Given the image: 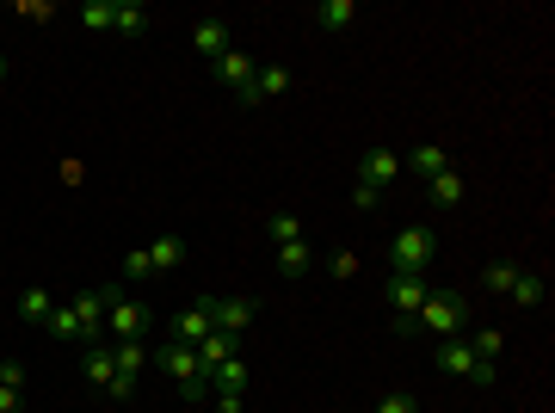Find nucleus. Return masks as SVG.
Masks as SVG:
<instances>
[{
    "mask_svg": "<svg viewBox=\"0 0 555 413\" xmlns=\"http://www.w3.org/2000/svg\"><path fill=\"white\" fill-rule=\"evenodd\" d=\"M469 321V296L463 290H432L420 315H414V333H438V340H451V333H463Z\"/></svg>",
    "mask_w": 555,
    "mask_h": 413,
    "instance_id": "nucleus-1",
    "label": "nucleus"
},
{
    "mask_svg": "<svg viewBox=\"0 0 555 413\" xmlns=\"http://www.w3.org/2000/svg\"><path fill=\"white\" fill-rule=\"evenodd\" d=\"M438 259V235L426 229V222H414V229H401L395 241H389V266L395 272H414V278H426V266Z\"/></svg>",
    "mask_w": 555,
    "mask_h": 413,
    "instance_id": "nucleus-2",
    "label": "nucleus"
},
{
    "mask_svg": "<svg viewBox=\"0 0 555 413\" xmlns=\"http://www.w3.org/2000/svg\"><path fill=\"white\" fill-rule=\"evenodd\" d=\"M426 278H414V272H395L389 278V309H395V333L407 340V333H414V315H420V303H426Z\"/></svg>",
    "mask_w": 555,
    "mask_h": 413,
    "instance_id": "nucleus-3",
    "label": "nucleus"
},
{
    "mask_svg": "<svg viewBox=\"0 0 555 413\" xmlns=\"http://www.w3.org/2000/svg\"><path fill=\"white\" fill-rule=\"evenodd\" d=\"M111 296L118 290H74V315H81V333H87V346H99V333H105V309H111Z\"/></svg>",
    "mask_w": 555,
    "mask_h": 413,
    "instance_id": "nucleus-4",
    "label": "nucleus"
},
{
    "mask_svg": "<svg viewBox=\"0 0 555 413\" xmlns=\"http://www.w3.org/2000/svg\"><path fill=\"white\" fill-rule=\"evenodd\" d=\"M155 364L167 370V377L185 389V383H204V364H198V346H179V340H167L161 352H155Z\"/></svg>",
    "mask_w": 555,
    "mask_h": 413,
    "instance_id": "nucleus-5",
    "label": "nucleus"
},
{
    "mask_svg": "<svg viewBox=\"0 0 555 413\" xmlns=\"http://www.w3.org/2000/svg\"><path fill=\"white\" fill-rule=\"evenodd\" d=\"M210 309H216V296H198L192 309H179V315H173V340H179V346H198L204 333L216 327V321H210Z\"/></svg>",
    "mask_w": 555,
    "mask_h": 413,
    "instance_id": "nucleus-6",
    "label": "nucleus"
},
{
    "mask_svg": "<svg viewBox=\"0 0 555 413\" xmlns=\"http://www.w3.org/2000/svg\"><path fill=\"white\" fill-rule=\"evenodd\" d=\"M284 87H290V68L259 62V68H253V81H247V93H241V105H266V99H278Z\"/></svg>",
    "mask_w": 555,
    "mask_h": 413,
    "instance_id": "nucleus-7",
    "label": "nucleus"
},
{
    "mask_svg": "<svg viewBox=\"0 0 555 413\" xmlns=\"http://www.w3.org/2000/svg\"><path fill=\"white\" fill-rule=\"evenodd\" d=\"M105 327L118 333V340H142V327H148V309L130 303V296H111V309H105Z\"/></svg>",
    "mask_w": 555,
    "mask_h": 413,
    "instance_id": "nucleus-8",
    "label": "nucleus"
},
{
    "mask_svg": "<svg viewBox=\"0 0 555 413\" xmlns=\"http://www.w3.org/2000/svg\"><path fill=\"white\" fill-rule=\"evenodd\" d=\"M253 68H259V62H253L247 50H229V56H216V62H210V74H216V81H222V87H229L235 99L247 93V81H253Z\"/></svg>",
    "mask_w": 555,
    "mask_h": 413,
    "instance_id": "nucleus-9",
    "label": "nucleus"
},
{
    "mask_svg": "<svg viewBox=\"0 0 555 413\" xmlns=\"http://www.w3.org/2000/svg\"><path fill=\"white\" fill-rule=\"evenodd\" d=\"M395 173H401L395 148H364V161H358V179L364 185H377V192H383V185H395Z\"/></svg>",
    "mask_w": 555,
    "mask_h": 413,
    "instance_id": "nucleus-10",
    "label": "nucleus"
},
{
    "mask_svg": "<svg viewBox=\"0 0 555 413\" xmlns=\"http://www.w3.org/2000/svg\"><path fill=\"white\" fill-rule=\"evenodd\" d=\"M426 198H432L438 210H457V204L469 198V185H463V173H457V167H444L438 179H426Z\"/></svg>",
    "mask_w": 555,
    "mask_h": 413,
    "instance_id": "nucleus-11",
    "label": "nucleus"
},
{
    "mask_svg": "<svg viewBox=\"0 0 555 413\" xmlns=\"http://www.w3.org/2000/svg\"><path fill=\"white\" fill-rule=\"evenodd\" d=\"M253 315H259V309L247 303V296H235V303H216V309H210V321H216V333H235V340H241V333L253 327Z\"/></svg>",
    "mask_w": 555,
    "mask_h": 413,
    "instance_id": "nucleus-12",
    "label": "nucleus"
},
{
    "mask_svg": "<svg viewBox=\"0 0 555 413\" xmlns=\"http://www.w3.org/2000/svg\"><path fill=\"white\" fill-rule=\"evenodd\" d=\"M438 364H444V377H469V370H475L481 358H475V346L463 340V333H451V340L438 346Z\"/></svg>",
    "mask_w": 555,
    "mask_h": 413,
    "instance_id": "nucleus-13",
    "label": "nucleus"
},
{
    "mask_svg": "<svg viewBox=\"0 0 555 413\" xmlns=\"http://www.w3.org/2000/svg\"><path fill=\"white\" fill-rule=\"evenodd\" d=\"M81 377H87V389H111L118 364H111V346H105V340H99V346H87V358H81Z\"/></svg>",
    "mask_w": 555,
    "mask_h": 413,
    "instance_id": "nucleus-14",
    "label": "nucleus"
},
{
    "mask_svg": "<svg viewBox=\"0 0 555 413\" xmlns=\"http://www.w3.org/2000/svg\"><path fill=\"white\" fill-rule=\"evenodd\" d=\"M192 44H198V62H216V56H229V19H204Z\"/></svg>",
    "mask_w": 555,
    "mask_h": 413,
    "instance_id": "nucleus-15",
    "label": "nucleus"
},
{
    "mask_svg": "<svg viewBox=\"0 0 555 413\" xmlns=\"http://www.w3.org/2000/svg\"><path fill=\"white\" fill-rule=\"evenodd\" d=\"M278 272H284V278H309V272H315V247H309V241H284V247H278Z\"/></svg>",
    "mask_w": 555,
    "mask_h": 413,
    "instance_id": "nucleus-16",
    "label": "nucleus"
},
{
    "mask_svg": "<svg viewBox=\"0 0 555 413\" xmlns=\"http://www.w3.org/2000/svg\"><path fill=\"white\" fill-rule=\"evenodd\" d=\"M401 167H407V173H420V179H438L444 167H451V155H444L438 142H420V148H414V155H407Z\"/></svg>",
    "mask_w": 555,
    "mask_h": 413,
    "instance_id": "nucleus-17",
    "label": "nucleus"
},
{
    "mask_svg": "<svg viewBox=\"0 0 555 413\" xmlns=\"http://www.w3.org/2000/svg\"><path fill=\"white\" fill-rule=\"evenodd\" d=\"M204 383H210L216 395H241V389H247V364H241V358H222V364L210 370Z\"/></svg>",
    "mask_w": 555,
    "mask_h": 413,
    "instance_id": "nucleus-18",
    "label": "nucleus"
},
{
    "mask_svg": "<svg viewBox=\"0 0 555 413\" xmlns=\"http://www.w3.org/2000/svg\"><path fill=\"white\" fill-rule=\"evenodd\" d=\"M321 31H346L352 19H358V7H352V0H315V13H309Z\"/></svg>",
    "mask_w": 555,
    "mask_h": 413,
    "instance_id": "nucleus-19",
    "label": "nucleus"
},
{
    "mask_svg": "<svg viewBox=\"0 0 555 413\" xmlns=\"http://www.w3.org/2000/svg\"><path fill=\"white\" fill-rule=\"evenodd\" d=\"M222 358H235V333H216V327H210L204 340H198V364H204V377H210Z\"/></svg>",
    "mask_w": 555,
    "mask_h": 413,
    "instance_id": "nucleus-20",
    "label": "nucleus"
},
{
    "mask_svg": "<svg viewBox=\"0 0 555 413\" xmlns=\"http://www.w3.org/2000/svg\"><path fill=\"white\" fill-rule=\"evenodd\" d=\"M506 296H512V303H518V309H537V303H543V296H549V284H543L537 272H525V266H518V278H512V290H506Z\"/></svg>",
    "mask_w": 555,
    "mask_h": 413,
    "instance_id": "nucleus-21",
    "label": "nucleus"
},
{
    "mask_svg": "<svg viewBox=\"0 0 555 413\" xmlns=\"http://www.w3.org/2000/svg\"><path fill=\"white\" fill-rule=\"evenodd\" d=\"M142 25H148V7H142V0H118L111 31H118V37H142Z\"/></svg>",
    "mask_w": 555,
    "mask_h": 413,
    "instance_id": "nucleus-22",
    "label": "nucleus"
},
{
    "mask_svg": "<svg viewBox=\"0 0 555 413\" xmlns=\"http://www.w3.org/2000/svg\"><path fill=\"white\" fill-rule=\"evenodd\" d=\"M111 364H118L124 377H142V364H148V346H142V340H111Z\"/></svg>",
    "mask_w": 555,
    "mask_h": 413,
    "instance_id": "nucleus-23",
    "label": "nucleus"
},
{
    "mask_svg": "<svg viewBox=\"0 0 555 413\" xmlns=\"http://www.w3.org/2000/svg\"><path fill=\"white\" fill-rule=\"evenodd\" d=\"M50 309H56V296H50L44 284H25V290H19V315H25V321H50Z\"/></svg>",
    "mask_w": 555,
    "mask_h": 413,
    "instance_id": "nucleus-24",
    "label": "nucleus"
},
{
    "mask_svg": "<svg viewBox=\"0 0 555 413\" xmlns=\"http://www.w3.org/2000/svg\"><path fill=\"white\" fill-rule=\"evenodd\" d=\"M179 259H185V241L179 235H161L155 247H148V266H155V272H173Z\"/></svg>",
    "mask_w": 555,
    "mask_h": 413,
    "instance_id": "nucleus-25",
    "label": "nucleus"
},
{
    "mask_svg": "<svg viewBox=\"0 0 555 413\" xmlns=\"http://www.w3.org/2000/svg\"><path fill=\"white\" fill-rule=\"evenodd\" d=\"M50 333H56V340H81V346H87V333H81V315H74L68 303H56V309H50Z\"/></svg>",
    "mask_w": 555,
    "mask_h": 413,
    "instance_id": "nucleus-26",
    "label": "nucleus"
},
{
    "mask_svg": "<svg viewBox=\"0 0 555 413\" xmlns=\"http://www.w3.org/2000/svg\"><path fill=\"white\" fill-rule=\"evenodd\" d=\"M469 346H475V358L500 364V352H506V333H500V327H481V333H469Z\"/></svg>",
    "mask_w": 555,
    "mask_h": 413,
    "instance_id": "nucleus-27",
    "label": "nucleus"
},
{
    "mask_svg": "<svg viewBox=\"0 0 555 413\" xmlns=\"http://www.w3.org/2000/svg\"><path fill=\"white\" fill-rule=\"evenodd\" d=\"M111 13H118V0H87V7H81V25H87V31H111Z\"/></svg>",
    "mask_w": 555,
    "mask_h": 413,
    "instance_id": "nucleus-28",
    "label": "nucleus"
},
{
    "mask_svg": "<svg viewBox=\"0 0 555 413\" xmlns=\"http://www.w3.org/2000/svg\"><path fill=\"white\" fill-rule=\"evenodd\" d=\"M266 235H272L278 247H284V241H303V229H296V216H284V210H278V216H266Z\"/></svg>",
    "mask_w": 555,
    "mask_h": 413,
    "instance_id": "nucleus-29",
    "label": "nucleus"
},
{
    "mask_svg": "<svg viewBox=\"0 0 555 413\" xmlns=\"http://www.w3.org/2000/svg\"><path fill=\"white\" fill-rule=\"evenodd\" d=\"M512 278H518V266H512V259H494V266L481 272V284H488V290H512Z\"/></svg>",
    "mask_w": 555,
    "mask_h": 413,
    "instance_id": "nucleus-30",
    "label": "nucleus"
},
{
    "mask_svg": "<svg viewBox=\"0 0 555 413\" xmlns=\"http://www.w3.org/2000/svg\"><path fill=\"white\" fill-rule=\"evenodd\" d=\"M118 266H124V278H148V272H155V266H148V247H130Z\"/></svg>",
    "mask_w": 555,
    "mask_h": 413,
    "instance_id": "nucleus-31",
    "label": "nucleus"
},
{
    "mask_svg": "<svg viewBox=\"0 0 555 413\" xmlns=\"http://www.w3.org/2000/svg\"><path fill=\"white\" fill-rule=\"evenodd\" d=\"M370 413H420V407H414V395H383Z\"/></svg>",
    "mask_w": 555,
    "mask_h": 413,
    "instance_id": "nucleus-32",
    "label": "nucleus"
},
{
    "mask_svg": "<svg viewBox=\"0 0 555 413\" xmlns=\"http://www.w3.org/2000/svg\"><path fill=\"white\" fill-rule=\"evenodd\" d=\"M352 204H358V210H377V204H383V192H377V185H364V179H358V185H352Z\"/></svg>",
    "mask_w": 555,
    "mask_h": 413,
    "instance_id": "nucleus-33",
    "label": "nucleus"
},
{
    "mask_svg": "<svg viewBox=\"0 0 555 413\" xmlns=\"http://www.w3.org/2000/svg\"><path fill=\"white\" fill-rule=\"evenodd\" d=\"M327 272H333V278H352V272H358V253H333Z\"/></svg>",
    "mask_w": 555,
    "mask_h": 413,
    "instance_id": "nucleus-34",
    "label": "nucleus"
},
{
    "mask_svg": "<svg viewBox=\"0 0 555 413\" xmlns=\"http://www.w3.org/2000/svg\"><path fill=\"white\" fill-rule=\"evenodd\" d=\"M111 401H130L136 395V377H124V370H118V377H111V389H105Z\"/></svg>",
    "mask_w": 555,
    "mask_h": 413,
    "instance_id": "nucleus-35",
    "label": "nucleus"
},
{
    "mask_svg": "<svg viewBox=\"0 0 555 413\" xmlns=\"http://www.w3.org/2000/svg\"><path fill=\"white\" fill-rule=\"evenodd\" d=\"M469 383H475V389H494V364H488V358H481V364L469 370Z\"/></svg>",
    "mask_w": 555,
    "mask_h": 413,
    "instance_id": "nucleus-36",
    "label": "nucleus"
},
{
    "mask_svg": "<svg viewBox=\"0 0 555 413\" xmlns=\"http://www.w3.org/2000/svg\"><path fill=\"white\" fill-rule=\"evenodd\" d=\"M0 383H7V389H25V364H0Z\"/></svg>",
    "mask_w": 555,
    "mask_h": 413,
    "instance_id": "nucleus-37",
    "label": "nucleus"
},
{
    "mask_svg": "<svg viewBox=\"0 0 555 413\" xmlns=\"http://www.w3.org/2000/svg\"><path fill=\"white\" fill-rule=\"evenodd\" d=\"M19 395H25V389H7V383H0V413H19Z\"/></svg>",
    "mask_w": 555,
    "mask_h": 413,
    "instance_id": "nucleus-38",
    "label": "nucleus"
},
{
    "mask_svg": "<svg viewBox=\"0 0 555 413\" xmlns=\"http://www.w3.org/2000/svg\"><path fill=\"white\" fill-rule=\"evenodd\" d=\"M216 413H241V395H216Z\"/></svg>",
    "mask_w": 555,
    "mask_h": 413,
    "instance_id": "nucleus-39",
    "label": "nucleus"
},
{
    "mask_svg": "<svg viewBox=\"0 0 555 413\" xmlns=\"http://www.w3.org/2000/svg\"><path fill=\"white\" fill-rule=\"evenodd\" d=\"M0 81H7V56H0Z\"/></svg>",
    "mask_w": 555,
    "mask_h": 413,
    "instance_id": "nucleus-40",
    "label": "nucleus"
}]
</instances>
